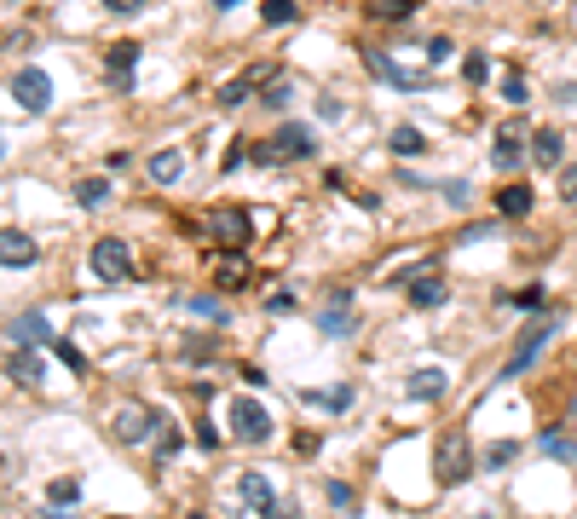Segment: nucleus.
I'll return each instance as SVG.
<instances>
[{
	"mask_svg": "<svg viewBox=\"0 0 577 519\" xmlns=\"http://www.w3.org/2000/svg\"><path fill=\"white\" fill-rule=\"evenodd\" d=\"M35 260H41V249H35V237H29V231L0 226V266H6V271H29Z\"/></svg>",
	"mask_w": 577,
	"mask_h": 519,
	"instance_id": "obj_8",
	"label": "nucleus"
},
{
	"mask_svg": "<svg viewBox=\"0 0 577 519\" xmlns=\"http://www.w3.org/2000/svg\"><path fill=\"white\" fill-rule=\"evenodd\" d=\"M485 70H490V64H485V53H468V58H462V81H468V86H480V81H485Z\"/></svg>",
	"mask_w": 577,
	"mask_h": 519,
	"instance_id": "obj_34",
	"label": "nucleus"
},
{
	"mask_svg": "<svg viewBox=\"0 0 577 519\" xmlns=\"http://www.w3.org/2000/svg\"><path fill=\"white\" fill-rule=\"evenodd\" d=\"M289 98H294V86H289V81H266V104H272V110H284Z\"/></svg>",
	"mask_w": 577,
	"mask_h": 519,
	"instance_id": "obj_38",
	"label": "nucleus"
},
{
	"mask_svg": "<svg viewBox=\"0 0 577 519\" xmlns=\"http://www.w3.org/2000/svg\"><path fill=\"white\" fill-rule=\"evenodd\" d=\"M208 231H214L226 249H249L254 219H249V208H214V214H208Z\"/></svg>",
	"mask_w": 577,
	"mask_h": 519,
	"instance_id": "obj_6",
	"label": "nucleus"
},
{
	"mask_svg": "<svg viewBox=\"0 0 577 519\" xmlns=\"http://www.w3.org/2000/svg\"><path fill=\"white\" fill-rule=\"evenodd\" d=\"M260 18L277 29V23H294V18H301V6H294V0H266V6H260Z\"/></svg>",
	"mask_w": 577,
	"mask_h": 519,
	"instance_id": "obj_30",
	"label": "nucleus"
},
{
	"mask_svg": "<svg viewBox=\"0 0 577 519\" xmlns=\"http://www.w3.org/2000/svg\"><path fill=\"white\" fill-rule=\"evenodd\" d=\"M560 196H566V202H577V168L560 173Z\"/></svg>",
	"mask_w": 577,
	"mask_h": 519,
	"instance_id": "obj_43",
	"label": "nucleus"
},
{
	"mask_svg": "<svg viewBox=\"0 0 577 519\" xmlns=\"http://www.w3.org/2000/svg\"><path fill=\"white\" fill-rule=\"evenodd\" d=\"M266 312H272V317H289L294 312V294L289 289H272V294H266Z\"/></svg>",
	"mask_w": 577,
	"mask_h": 519,
	"instance_id": "obj_37",
	"label": "nucleus"
},
{
	"mask_svg": "<svg viewBox=\"0 0 577 519\" xmlns=\"http://www.w3.org/2000/svg\"><path fill=\"white\" fill-rule=\"evenodd\" d=\"M6 375L18 381V387H41L46 381V358L35 352V346H18V352H6Z\"/></svg>",
	"mask_w": 577,
	"mask_h": 519,
	"instance_id": "obj_11",
	"label": "nucleus"
},
{
	"mask_svg": "<svg viewBox=\"0 0 577 519\" xmlns=\"http://www.w3.org/2000/svg\"><path fill=\"white\" fill-rule=\"evenodd\" d=\"M560 156H566L560 128H537V133H532V162H537V168H560Z\"/></svg>",
	"mask_w": 577,
	"mask_h": 519,
	"instance_id": "obj_17",
	"label": "nucleus"
},
{
	"mask_svg": "<svg viewBox=\"0 0 577 519\" xmlns=\"http://www.w3.org/2000/svg\"><path fill=\"white\" fill-rule=\"evenodd\" d=\"M502 98H508V104H525V98H532V86H525L520 76H508V81H502Z\"/></svg>",
	"mask_w": 577,
	"mask_h": 519,
	"instance_id": "obj_41",
	"label": "nucleus"
},
{
	"mask_svg": "<svg viewBox=\"0 0 577 519\" xmlns=\"http://www.w3.org/2000/svg\"><path fill=\"white\" fill-rule=\"evenodd\" d=\"M324 490H329V508H341V514H352V508H359V490H352L347 479H329Z\"/></svg>",
	"mask_w": 577,
	"mask_h": 519,
	"instance_id": "obj_29",
	"label": "nucleus"
},
{
	"mask_svg": "<svg viewBox=\"0 0 577 519\" xmlns=\"http://www.w3.org/2000/svg\"><path fill=\"white\" fill-rule=\"evenodd\" d=\"M76 502H81L76 479H53V485H46V508H76Z\"/></svg>",
	"mask_w": 577,
	"mask_h": 519,
	"instance_id": "obj_27",
	"label": "nucleus"
},
{
	"mask_svg": "<svg viewBox=\"0 0 577 519\" xmlns=\"http://www.w3.org/2000/svg\"><path fill=\"white\" fill-rule=\"evenodd\" d=\"M468 467H474V456H468V444H462V432H445V439L433 444V474H439V485L468 479Z\"/></svg>",
	"mask_w": 577,
	"mask_h": 519,
	"instance_id": "obj_4",
	"label": "nucleus"
},
{
	"mask_svg": "<svg viewBox=\"0 0 577 519\" xmlns=\"http://www.w3.org/2000/svg\"><path fill=\"white\" fill-rule=\"evenodd\" d=\"M445 387H450V375H445V369H410V381H404V392H410L416 404L445 399Z\"/></svg>",
	"mask_w": 577,
	"mask_h": 519,
	"instance_id": "obj_15",
	"label": "nucleus"
},
{
	"mask_svg": "<svg viewBox=\"0 0 577 519\" xmlns=\"http://www.w3.org/2000/svg\"><path fill=\"white\" fill-rule=\"evenodd\" d=\"M532 202H537L532 185H520V179L497 191V214H502V219H525V214H532Z\"/></svg>",
	"mask_w": 577,
	"mask_h": 519,
	"instance_id": "obj_18",
	"label": "nucleus"
},
{
	"mask_svg": "<svg viewBox=\"0 0 577 519\" xmlns=\"http://www.w3.org/2000/svg\"><path fill=\"white\" fill-rule=\"evenodd\" d=\"M144 173H151L156 185H179V173H185V151H156Z\"/></svg>",
	"mask_w": 577,
	"mask_h": 519,
	"instance_id": "obj_22",
	"label": "nucleus"
},
{
	"mask_svg": "<svg viewBox=\"0 0 577 519\" xmlns=\"http://www.w3.org/2000/svg\"><path fill=\"white\" fill-rule=\"evenodd\" d=\"M572 416H577V399H572Z\"/></svg>",
	"mask_w": 577,
	"mask_h": 519,
	"instance_id": "obj_46",
	"label": "nucleus"
},
{
	"mask_svg": "<svg viewBox=\"0 0 577 519\" xmlns=\"http://www.w3.org/2000/svg\"><path fill=\"white\" fill-rule=\"evenodd\" d=\"M410 306H445V271H439V260H427L422 271L410 277Z\"/></svg>",
	"mask_w": 577,
	"mask_h": 519,
	"instance_id": "obj_10",
	"label": "nucleus"
},
{
	"mask_svg": "<svg viewBox=\"0 0 577 519\" xmlns=\"http://www.w3.org/2000/svg\"><path fill=\"white\" fill-rule=\"evenodd\" d=\"M162 410H151V404H128V410L116 416V439L121 444H139V439H151V432H162Z\"/></svg>",
	"mask_w": 577,
	"mask_h": 519,
	"instance_id": "obj_7",
	"label": "nucleus"
},
{
	"mask_svg": "<svg viewBox=\"0 0 577 519\" xmlns=\"http://www.w3.org/2000/svg\"><path fill=\"white\" fill-rule=\"evenodd\" d=\"M364 64H370V76H382L387 86H399V93H410V86H422V76H410V70H399L382 46H364Z\"/></svg>",
	"mask_w": 577,
	"mask_h": 519,
	"instance_id": "obj_12",
	"label": "nucleus"
},
{
	"mask_svg": "<svg viewBox=\"0 0 577 519\" xmlns=\"http://www.w3.org/2000/svg\"><path fill=\"white\" fill-rule=\"evenodd\" d=\"M317 329H324L329 341H341V335H352V329H359V312H352L347 294H335V301H329V312H317Z\"/></svg>",
	"mask_w": 577,
	"mask_h": 519,
	"instance_id": "obj_13",
	"label": "nucleus"
},
{
	"mask_svg": "<svg viewBox=\"0 0 577 519\" xmlns=\"http://www.w3.org/2000/svg\"><path fill=\"white\" fill-rule=\"evenodd\" d=\"M514 456H520V444H514V439H502V444H490V450H485V467H508Z\"/></svg>",
	"mask_w": 577,
	"mask_h": 519,
	"instance_id": "obj_33",
	"label": "nucleus"
},
{
	"mask_svg": "<svg viewBox=\"0 0 577 519\" xmlns=\"http://www.w3.org/2000/svg\"><path fill=\"white\" fill-rule=\"evenodd\" d=\"M537 450H543V456H560V462H577V439H572V432H560V427H543Z\"/></svg>",
	"mask_w": 577,
	"mask_h": 519,
	"instance_id": "obj_23",
	"label": "nucleus"
},
{
	"mask_svg": "<svg viewBox=\"0 0 577 519\" xmlns=\"http://www.w3.org/2000/svg\"><path fill=\"white\" fill-rule=\"evenodd\" d=\"M387 144H392V156H422V151H427V139H422L416 128H392Z\"/></svg>",
	"mask_w": 577,
	"mask_h": 519,
	"instance_id": "obj_26",
	"label": "nucleus"
},
{
	"mask_svg": "<svg viewBox=\"0 0 577 519\" xmlns=\"http://www.w3.org/2000/svg\"><path fill=\"white\" fill-rule=\"evenodd\" d=\"M191 519H208V514H191Z\"/></svg>",
	"mask_w": 577,
	"mask_h": 519,
	"instance_id": "obj_47",
	"label": "nucleus"
},
{
	"mask_svg": "<svg viewBox=\"0 0 577 519\" xmlns=\"http://www.w3.org/2000/svg\"><path fill=\"white\" fill-rule=\"evenodd\" d=\"M196 439H202V450H214V444H219V427L214 422H196Z\"/></svg>",
	"mask_w": 577,
	"mask_h": 519,
	"instance_id": "obj_42",
	"label": "nucleus"
},
{
	"mask_svg": "<svg viewBox=\"0 0 577 519\" xmlns=\"http://www.w3.org/2000/svg\"><path fill=\"white\" fill-rule=\"evenodd\" d=\"M214 6H243V0H214Z\"/></svg>",
	"mask_w": 577,
	"mask_h": 519,
	"instance_id": "obj_45",
	"label": "nucleus"
},
{
	"mask_svg": "<svg viewBox=\"0 0 577 519\" xmlns=\"http://www.w3.org/2000/svg\"><path fill=\"white\" fill-rule=\"evenodd\" d=\"M370 12H375V18H410V0H370Z\"/></svg>",
	"mask_w": 577,
	"mask_h": 519,
	"instance_id": "obj_35",
	"label": "nucleus"
},
{
	"mask_svg": "<svg viewBox=\"0 0 577 519\" xmlns=\"http://www.w3.org/2000/svg\"><path fill=\"white\" fill-rule=\"evenodd\" d=\"M555 329H560V312H543V317H532V324L520 329V341H514V352H508V369H502V375H525V369L537 364V352H543V346L555 341Z\"/></svg>",
	"mask_w": 577,
	"mask_h": 519,
	"instance_id": "obj_2",
	"label": "nucleus"
},
{
	"mask_svg": "<svg viewBox=\"0 0 577 519\" xmlns=\"http://www.w3.org/2000/svg\"><path fill=\"white\" fill-rule=\"evenodd\" d=\"M306 404H317V410H329V416H341V410H352V387H329V392H301Z\"/></svg>",
	"mask_w": 577,
	"mask_h": 519,
	"instance_id": "obj_24",
	"label": "nucleus"
},
{
	"mask_svg": "<svg viewBox=\"0 0 577 519\" xmlns=\"http://www.w3.org/2000/svg\"><path fill=\"white\" fill-rule=\"evenodd\" d=\"M508 306H514V312H537V306H543V289H520Z\"/></svg>",
	"mask_w": 577,
	"mask_h": 519,
	"instance_id": "obj_40",
	"label": "nucleus"
},
{
	"mask_svg": "<svg viewBox=\"0 0 577 519\" xmlns=\"http://www.w3.org/2000/svg\"><path fill=\"white\" fill-rule=\"evenodd\" d=\"M185 358H191V364H208V358H214V341H208V335L185 341Z\"/></svg>",
	"mask_w": 577,
	"mask_h": 519,
	"instance_id": "obj_39",
	"label": "nucleus"
},
{
	"mask_svg": "<svg viewBox=\"0 0 577 519\" xmlns=\"http://www.w3.org/2000/svg\"><path fill=\"white\" fill-rule=\"evenodd\" d=\"M133 70H139V41H116V46L104 53V76L116 81V86H128Z\"/></svg>",
	"mask_w": 577,
	"mask_h": 519,
	"instance_id": "obj_14",
	"label": "nucleus"
},
{
	"mask_svg": "<svg viewBox=\"0 0 577 519\" xmlns=\"http://www.w3.org/2000/svg\"><path fill=\"white\" fill-rule=\"evenodd\" d=\"M226 427H231V444H266V439H272V416H266V404L260 399H243V392H231Z\"/></svg>",
	"mask_w": 577,
	"mask_h": 519,
	"instance_id": "obj_1",
	"label": "nucleus"
},
{
	"mask_svg": "<svg viewBox=\"0 0 577 519\" xmlns=\"http://www.w3.org/2000/svg\"><path fill=\"white\" fill-rule=\"evenodd\" d=\"M490 162H497V168H520L525 162V144H520V133H514V128H502L497 139H490Z\"/></svg>",
	"mask_w": 577,
	"mask_h": 519,
	"instance_id": "obj_21",
	"label": "nucleus"
},
{
	"mask_svg": "<svg viewBox=\"0 0 577 519\" xmlns=\"http://www.w3.org/2000/svg\"><path fill=\"white\" fill-rule=\"evenodd\" d=\"M6 86H12V98H18L23 110H35V116H41V110L53 104V76H46V70H35V64H29V70H18V76H12Z\"/></svg>",
	"mask_w": 577,
	"mask_h": 519,
	"instance_id": "obj_5",
	"label": "nucleus"
},
{
	"mask_svg": "<svg viewBox=\"0 0 577 519\" xmlns=\"http://www.w3.org/2000/svg\"><path fill=\"white\" fill-rule=\"evenodd\" d=\"M6 335L18 346H46V341H53V329H46V312H18Z\"/></svg>",
	"mask_w": 577,
	"mask_h": 519,
	"instance_id": "obj_16",
	"label": "nucleus"
},
{
	"mask_svg": "<svg viewBox=\"0 0 577 519\" xmlns=\"http://www.w3.org/2000/svg\"><path fill=\"white\" fill-rule=\"evenodd\" d=\"M104 196H110V185H104V179H81V185H76V202H81V208H98Z\"/></svg>",
	"mask_w": 577,
	"mask_h": 519,
	"instance_id": "obj_32",
	"label": "nucleus"
},
{
	"mask_svg": "<svg viewBox=\"0 0 577 519\" xmlns=\"http://www.w3.org/2000/svg\"><path fill=\"white\" fill-rule=\"evenodd\" d=\"M474 519H485V514H474Z\"/></svg>",
	"mask_w": 577,
	"mask_h": 519,
	"instance_id": "obj_48",
	"label": "nucleus"
},
{
	"mask_svg": "<svg viewBox=\"0 0 577 519\" xmlns=\"http://www.w3.org/2000/svg\"><path fill=\"white\" fill-rule=\"evenodd\" d=\"M260 76H266V70H254V76H243V81H226V86H219V104H226V110L243 104V98L254 93V81H260Z\"/></svg>",
	"mask_w": 577,
	"mask_h": 519,
	"instance_id": "obj_28",
	"label": "nucleus"
},
{
	"mask_svg": "<svg viewBox=\"0 0 577 519\" xmlns=\"http://www.w3.org/2000/svg\"><path fill=\"white\" fill-rule=\"evenodd\" d=\"M179 444H185V439H179V427H162V432H156V456H162V462H168V456H179Z\"/></svg>",
	"mask_w": 577,
	"mask_h": 519,
	"instance_id": "obj_36",
	"label": "nucleus"
},
{
	"mask_svg": "<svg viewBox=\"0 0 577 519\" xmlns=\"http://www.w3.org/2000/svg\"><path fill=\"white\" fill-rule=\"evenodd\" d=\"M0 151H6V144H0Z\"/></svg>",
	"mask_w": 577,
	"mask_h": 519,
	"instance_id": "obj_50",
	"label": "nucleus"
},
{
	"mask_svg": "<svg viewBox=\"0 0 577 519\" xmlns=\"http://www.w3.org/2000/svg\"><path fill=\"white\" fill-rule=\"evenodd\" d=\"M284 519H294V514H284Z\"/></svg>",
	"mask_w": 577,
	"mask_h": 519,
	"instance_id": "obj_49",
	"label": "nucleus"
},
{
	"mask_svg": "<svg viewBox=\"0 0 577 519\" xmlns=\"http://www.w3.org/2000/svg\"><path fill=\"white\" fill-rule=\"evenodd\" d=\"M214 283H219V289H243V283H249V260H243V249H226V254H219Z\"/></svg>",
	"mask_w": 577,
	"mask_h": 519,
	"instance_id": "obj_20",
	"label": "nucleus"
},
{
	"mask_svg": "<svg viewBox=\"0 0 577 519\" xmlns=\"http://www.w3.org/2000/svg\"><path fill=\"white\" fill-rule=\"evenodd\" d=\"M53 352H58V364H64V369L87 375V358H81V346H76V341H53Z\"/></svg>",
	"mask_w": 577,
	"mask_h": 519,
	"instance_id": "obj_31",
	"label": "nucleus"
},
{
	"mask_svg": "<svg viewBox=\"0 0 577 519\" xmlns=\"http://www.w3.org/2000/svg\"><path fill=\"white\" fill-rule=\"evenodd\" d=\"M93 277L98 283H128L133 277V249L121 237H98L93 243Z\"/></svg>",
	"mask_w": 577,
	"mask_h": 519,
	"instance_id": "obj_3",
	"label": "nucleus"
},
{
	"mask_svg": "<svg viewBox=\"0 0 577 519\" xmlns=\"http://www.w3.org/2000/svg\"><path fill=\"white\" fill-rule=\"evenodd\" d=\"M237 497L249 502L254 514H266V519H284V508H277V490H272V479H266V474H243V479H237Z\"/></svg>",
	"mask_w": 577,
	"mask_h": 519,
	"instance_id": "obj_9",
	"label": "nucleus"
},
{
	"mask_svg": "<svg viewBox=\"0 0 577 519\" xmlns=\"http://www.w3.org/2000/svg\"><path fill=\"white\" fill-rule=\"evenodd\" d=\"M144 0H104V12H139Z\"/></svg>",
	"mask_w": 577,
	"mask_h": 519,
	"instance_id": "obj_44",
	"label": "nucleus"
},
{
	"mask_svg": "<svg viewBox=\"0 0 577 519\" xmlns=\"http://www.w3.org/2000/svg\"><path fill=\"white\" fill-rule=\"evenodd\" d=\"M277 156H312V133L301 121H277V139H272Z\"/></svg>",
	"mask_w": 577,
	"mask_h": 519,
	"instance_id": "obj_19",
	"label": "nucleus"
},
{
	"mask_svg": "<svg viewBox=\"0 0 577 519\" xmlns=\"http://www.w3.org/2000/svg\"><path fill=\"white\" fill-rule=\"evenodd\" d=\"M185 312L191 317H202V324H226V306H219V294H191V301H185Z\"/></svg>",
	"mask_w": 577,
	"mask_h": 519,
	"instance_id": "obj_25",
	"label": "nucleus"
}]
</instances>
